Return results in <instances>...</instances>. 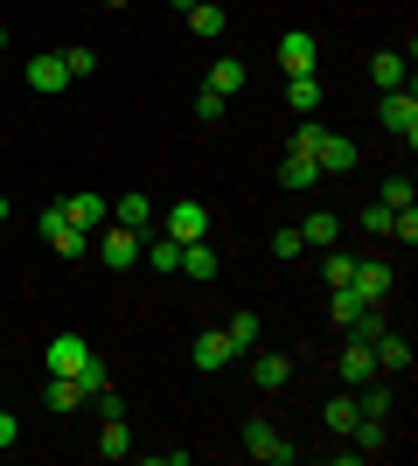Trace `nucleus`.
Masks as SVG:
<instances>
[{
    "mask_svg": "<svg viewBox=\"0 0 418 466\" xmlns=\"http://www.w3.org/2000/svg\"><path fill=\"white\" fill-rule=\"evenodd\" d=\"M42 244H49L56 258H70V265H77V258L91 251V230H77V223L63 216V202H56V209H42Z\"/></svg>",
    "mask_w": 418,
    "mask_h": 466,
    "instance_id": "nucleus-1",
    "label": "nucleus"
},
{
    "mask_svg": "<svg viewBox=\"0 0 418 466\" xmlns=\"http://www.w3.org/2000/svg\"><path fill=\"white\" fill-rule=\"evenodd\" d=\"M139 251H147V244H139V230H126V223H105V237H98V265H105V272H133Z\"/></svg>",
    "mask_w": 418,
    "mask_h": 466,
    "instance_id": "nucleus-2",
    "label": "nucleus"
},
{
    "mask_svg": "<svg viewBox=\"0 0 418 466\" xmlns=\"http://www.w3.org/2000/svg\"><path fill=\"white\" fill-rule=\"evenodd\" d=\"M377 118H383V133H391V139L412 147V139H418V97H412V84H404V91H383Z\"/></svg>",
    "mask_w": 418,
    "mask_h": 466,
    "instance_id": "nucleus-3",
    "label": "nucleus"
},
{
    "mask_svg": "<svg viewBox=\"0 0 418 466\" xmlns=\"http://www.w3.org/2000/svg\"><path fill=\"white\" fill-rule=\"evenodd\" d=\"M84 362H91V341H84V334H56V341L42 349V370L49 376H77Z\"/></svg>",
    "mask_w": 418,
    "mask_h": 466,
    "instance_id": "nucleus-4",
    "label": "nucleus"
},
{
    "mask_svg": "<svg viewBox=\"0 0 418 466\" xmlns=\"http://www.w3.org/2000/svg\"><path fill=\"white\" fill-rule=\"evenodd\" d=\"M28 91H42V97H56V91H70V63H63V49H49V56H28Z\"/></svg>",
    "mask_w": 418,
    "mask_h": 466,
    "instance_id": "nucleus-5",
    "label": "nucleus"
},
{
    "mask_svg": "<svg viewBox=\"0 0 418 466\" xmlns=\"http://www.w3.org/2000/svg\"><path fill=\"white\" fill-rule=\"evenodd\" d=\"M244 452H251V460H265V466H286V460H293V446H286V439H279V425H265V418H251V425H244Z\"/></svg>",
    "mask_w": 418,
    "mask_h": 466,
    "instance_id": "nucleus-6",
    "label": "nucleus"
},
{
    "mask_svg": "<svg viewBox=\"0 0 418 466\" xmlns=\"http://www.w3.org/2000/svg\"><path fill=\"white\" fill-rule=\"evenodd\" d=\"M314 63H321V49H314L307 28H286V35H279V70H286V77H307Z\"/></svg>",
    "mask_w": 418,
    "mask_h": 466,
    "instance_id": "nucleus-7",
    "label": "nucleus"
},
{
    "mask_svg": "<svg viewBox=\"0 0 418 466\" xmlns=\"http://www.w3.org/2000/svg\"><path fill=\"white\" fill-rule=\"evenodd\" d=\"M168 237H175V244L209 237V202H196V195H189V202H175V209H168Z\"/></svg>",
    "mask_w": 418,
    "mask_h": 466,
    "instance_id": "nucleus-8",
    "label": "nucleus"
},
{
    "mask_svg": "<svg viewBox=\"0 0 418 466\" xmlns=\"http://www.w3.org/2000/svg\"><path fill=\"white\" fill-rule=\"evenodd\" d=\"M377 349H370V341H356V334H349V349H342V383L349 390H362V383H377Z\"/></svg>",
    "mask_w": 418,
    "mask_h": 466,
    "instance_id": "nucleus-9",
    "label": "nucleus"
},
{
    "mask_svg": "<svg viewBox=\"0 0 418 466\" xmlns=\"http://www.w3.org/2000/svg\"><path fill=\"white\" fill-rule=\"evenodd\" d=\"M314 167H321V175H349V167H356V139L321 133V147H314Z\"/></svg>",
    "mask_w": 418,
    "mask_h": 466,
    "instance_id": "nucleus-10",
    "label": "nucleus"
},
{
    "mask_svg": "<svg viewBox=\"0 0 418 466\" xmlns=\"http://www.w3.org/2000/svg\"><path fill=\"white\" fill-rule=\"evenodd\" d=\"M349 286H356L362 299H383V292L398 286V272H391L383 258H356V279H349Z\"/></svg>",
    "mask_w": 418,
    "mask_h": 466,
    "instance_id": "nucleus-11",
    "label": "nucleus"
},
{
    "mask_svg": "<svg viewBox=\"0 0 418 466\" xmlns=\"http://www.w3.org/2000/svg\"><path fill=\"white\" fill-rule=\"evenodd\" d=\"M230 362H238V341H230V334H196V370H230Z\"/></svg>",
    "mask_w": 418,
    "mask_h": 466,
    "instance_id": "nucleus-12",
    "label": "nucleus"
},
{
    "mask_svg": "<svg viewBox=\"0 0 418 466\" xmlns=\"http://www.w3.org/2000/svg\"><path fill=\"white\" fill-rule=\"evenodd\" d=\"M63 216H70L77 230H91V223H105V216H112V202H105V195H91V188H77L70 202H63Z\"/></svg>",
    "mask_w": 418,
    "mask_h": 466,
    "instance_id": "nucleus-13",
    "label": "nucleus"
},
{
    "mask_svg": "<svg viewBox=\"0 0 418 466\" xmlns=\"http://www.w3.org/2000/svg\"><path fill=\"white\" fill-rule=\"evenodd\" d=\"M300 237H307V251H328V244H342V216L335 209H314L307 223H300Z\"/></svg>",
    "mask_w": 418,
    "mask_h": 466,
    "instance_id": "nucleus-14",
    "label": "nucleus"
},
{
    "mask_svg": "<svg viewBox=\"0 0 418 466\" xmlns=\"http://www.w3.org/2000/svg\"><path fill=\"white\" fill-rule=\"evenodd\" d=\"M404 70H412V56H398V49H377V56H370L377 91H404Z\"/></svg>",
    "mask_w": 418,
    "mask_h": 466,
    "instance_id": "nucleus-15",
    "label": "nucleus"
},
{
    "mask_svg": "<svg viewBox=\"0 0 418 466\" xmlns=\"http://www.w3.org/2000/svg\"><path fill=\"white\" fill-rule=\"evenodd\" d=\"M175 272H181V279H217V251H209V244L196 237V244H181Z\"/></svg>",
    "mask_w": 418,
    "mask_h": 466,
    "instance_id": "nucleus-16",
    "label": "nucleus"
},
{
    "mask_svg": "<svg viewBox=\"0 0 418 466\" xmlns=\"http://www.w3.org/2000/svg\"><path fill=\"white\" fill-rule=\"evenodd\" d=\"M370 349H377V370H412V341H404V334H391V328H383L377 341H370Z\"/></svg>",
    "mask_w": 418,
    "mask_h": 466,
    "instance_id": "nucleus-17",
    "label": "nucleus"
},
{
    "mask_svg": "<svg viewBox=\"0 0 418 466\" xmlns=\"http://www.w3.org/2000/svg\"><path fill=\"white\" fill-rule=\"evenodd\" d=\"M251 383L259 390H286L293 383V362H286V355H259V362H251Z\"/></svg>",
    "mask_w": 418,
    "mask_h": 466,
    "instance_id": "nucleus-18",
    "label": "nucleus"
},
{
    "mask_svg": "<svg viewBox=\"0 0 418 466\" xmlns=\"http://www.w3.org/2000/svg\"><path fill=\"white\" fill-rule=\"evenodd\" d=\"M321 418H328V431H342V439H349V425H356V418H362L356 390H342V397H328V410H321Z\"/></svg>",
    "mask_w": 418,
    "mask_h": 466,
    "instance_id": "nucleus-19",
    "label": "nucleus"
},
{
    "mask_svg": "<svg viewBox=\"0 0 418 466\" xmlns=\"http://www.w3.org/2000/svg\"><path fill=\"white\" fill-rule=\"evenodd\" d=\"M189 28H196L202 42H217L223 28H230V15H223V7H209V0H196V7H189Z\"/></svg>",
    "mask_w": 418,
    "mask_h": 466,
    "instance_id": "nucleus-20",
    "label": "nucleus"
},
{
    "mask_svg": "<svg viewBox=\"0 0 418 466\" xmlns=\"http://www.w3.org/2000/svg\"><path fill=\"white\" fill-rule=\"evenodd\" d=\"M147 216H154V202H147V195H139V188H126L119 202H112V223H126V230H139Z\"/></svg>",
    "mask_w": 418,
    "mask_h": 466,
    "instance_id": "nucleus-21",
    "label": "nucleus"
},
{
    "mask_svg": "<svg viewBox=\"0 0 418 466\" xmlns=\"http://www.w3.org/2000/svg\"><path fill=\"white\" fill-rule=\"evenodd\" d=\"M133 452V431H126V418H105V431H98V460H126Z\"/></svg>",
    "mask_w": 418,
    "mask_h": 466,
    "instance_id": "nucleus-22",
    "label": "nucleus"
},
{
    "mask_svg": "<svg viewBox=\"0 0 418 466\" xmlns=\"http://www.w3.org/2000/svg\"><path fill=\"white\" fill-rule=\"evenodd\" d=\"M279 181H286V188H314V181H321V167H314V154H286V167H279Z\"/></svg>",
    "mask_w": 418,
    "mask_h": 466,
    "instance_id": "nucleus-23",
    "label": "nucleus"
},
{
    "mask_svg": "<svg viewBox=\"0 0 418 466\" xmlns=\"http://www.w3.org/2000/svg\"><path fill=\"white\" fill-rule=\"evenodd\" d=\"M349 439H356V452H383V446H391V431H383V418H370V410H362L356 425H349Z\"/></svg>",
    "mask_w": 418,
    "mask_h": 466,
    "instance_id": "nucleus-24",
    "label": "nucleus"
},
{
    "mask_svg": "<svg viewBox=\"0 0 418 466\" xmlns=\"http://www.w3.org/2000/svg\"><path fill=\"white\" fill-rule=\"evenodd\" d=\"M209 91L238 97V91H244V63H238V56H217V63H209Z\"/></svg>",
    "mask_w": 418,
    "mask_h": 466,
    "instance_id": "nucleus-25",
    "label": "nucleus"
},
{
    "mask_svg": "<svg viewBox=\"0 0 418 466\" xmlns=\"http://www.w3.org/2000/svg\"><path fill=\"white\" fill-rule=\"evenodd\" d=\"M286 105L293 112H321V77L307 70V77H286Z\"/></svg>",
    "mask_w": 418,
    "mask_h": 466,
    "instance_id": "nucleus-26",
    "label": "nucleus"
},
{
    "mask_svg": "<svg viewBox=\"0 0 418 466\" xmlns=\"http://www.w3.org/2000/svg\"><path fill=\"white\" fill-rule=\"evenodd\" d=\"M42 397H49V410H77L84 404V383H77V376H49Z\"/></svg>",
    "mask_w": 418,
    "mask_h": 466,
    "instance_id": "nucleus-27",
    "label": "nucleus"
},
{
    "mask_svg": "<svg viewBox=\"0 0 418 466\" xmlns=\"http://www.w3.org/2000/svg\"><path fill=\"white\" fill-rule=\"evenodd\" d=\"M362 307H370V299H362L356 286H335V299H328V313H335V328H349V320H356Z\"/></svg>",
    "mask_w": 418,
    "mask_h": 466,
    "instance_id": "nucleus-28",
    "label": "nucleus"
},
{
    "mask_svg": "<svg viewBox=\"0 0 418 466\" xmlns=\"http://www.w3.org/2000/svg\"><path fill=\"white\" fill-rule=\"evenodd\" d=\"M377 202H383V209H412V175H391L377 188Z\"/></svg>",
    "mask_w": 418,
    "mask_h": 466,
    "instance_id": "nucleus-29",
    "label": "nucleus"
},
{
    "mask_svg": "<svg viewBox=\"0 0 418 466\" xmlns=\"http://www.w3.org/2000/svg\"><path fill=\"white\" fill-rule=\"evenodd\" d=\"M223 334H230V341H238V355H244V349H251V341H259V313L244 307L238 320H230V328H223Z\"/></svg>",
    "mask_w": 418,
    "mask_h": 466,
    "instance_id": "nucleus-30",
    "label": "nucleus"
},
{
    "mask_svg": "<svg viewBox=\"0 0 418 466\" xmlns=\"http://www.w3.org/2000/svg\"><path fill=\"white\" fill-rule=\"evenodd\" d=\"M356 223H362V230H370V237H391V223H398V209H383V202H370V209H362Z\"/></svg>",
    "mask_w": 418,
    "mask_h": 466,
    "instance_id": "nucleus-31",
    "label": "nucleus"
},
{
    "mask_svg": "<svg viewBox=\"0 0 418 466\" xmlns=\"http://www.w3.org/2000/svg\"><path fill=\"white\" fill-rule=\"evenodd\" d=\"M321 272H328V286H349V279H356V258H342L335 244H328V265H321Z\"/></svg>",
    "mask_w": 418,
    "mask_h": 466,
    "instance_id": "nucleus-32",
    "label": "nucleus"
},
{
    "mask_svg": "<svg viewBox=\"0 0 418 466\" xmlns=\"http://www.w3.org/2000/svg\"><path fill=\"white\" fill-rule=\"evenodd\" d=\"M139 258H147V265H154V272H175V258H181V244H175V237H160L154 251H139Z\"/></svg>",
    "mask_w": 418,
    "mask_h": 466,
    "instance_id": "nucleus-33",
    "label": "nucleus"
},
{
    "mask_svg": "<svg viewBox=\"0 0 418 466\" xmlns=\"http://www.w3.org/2000/svg\"><path fill=\"white\" fill-rule=\"evenodd\" d=\"M300 251H307V237H300V230H279L272 237V258H279V265H293Z\"/></svg>",
    "mask_w": 418,
    "mask_h": 466,
    "instance_id": "nucleus-34",
    "label": "nucleus"
},
{
    "mask_svg": "<svg viewBox=\"0 0 418 466\" xmlns=\"http://www.w3.org/2000/svg\"><path fill=\"white\" fill-rule=\"evenodd\" d=\"M223 112H230V97H223V91H209V84H202V91H196V118H223Z\"/></svg>",
    "mask_w": 418,
    "mask_h": 466,
    "instance_id": "nucleus-35",
    "label": "nucleus"
},
{
    "mask_svg": "<svg viewBox=\"0 0 418 466\" xmlns=\"http://www.w3.org/2000/svg\"><path fill=\"white\" fill-rule=\"evenodd\" d=\"M321 133H328L321 118H300V133H293V154H314V147H321Z\"/></svg>",
    "mask_w": 418,
    "mask_h": 466,
    "instance_id": "nucleus-36",
    "label": "nucleus"
},
{
    "mask_svg": "<svg viewBox=\"0 0 418 466\" xmlns=\"http://www.w3.org/2000/svg\"><path fill=\"white\" fill-rule=\"evenodd\" d=\"M63 63H70V77H91V70H98V56H91V49H63Z\"/></svg>",
    "mask_w": 418,
    "mask_h": 466,
    "instance_id": "nucleus-37",
    "label": "nucleus"
},
{
    "mask_svg": "<svg viewBox=\"0 0 418 466\" xmlns=\"http://www.w3.org/2000/svg\"><path fill=\"white\" fill-rule=\"evenodd\" d=\"M98 418H126V397H119V390H98Z\"/></svg>",
    "mask_w": 418,
    "mask_h": 466,
    "instance_id": "nucleus-38",
    "label": "nucleus"
},
{
    "mask_svg": "<svg viewBox=\"0 0 418 466\" xmlns=\"http://www.w3.org/2000/svg\"><path fill=\"white\" fill-rule=\"evenodd\" d=\"M15 431H21V425H15V410H0V446H15Z\"/></svg>",
    "mask_w": 418,
    "mask_h": 466,
    "instance_id": "nucleus-39",
    "label": "nucleus"
},
{
    "mask_svg": "<svg viewBox=\"0 0 418 466\" xmlns=\"http://www.w3.org/2000/svg\"><path fill=\"white\" fill-rule=\"evenodd\" d=\"M0 49H7V28H0Z\"/></svg>",
    "mask_w": 418,
    "mask_h": 466,
    "instance_id": "nucleus-40",
    "label": "nucleus"
},
{
    "mask_svg": "<svg viewBox=\"0 0 418 466\" xmlns=\"http://www.w3.org/2000/svg\"><path fill=\"white\" fill-rule=\"evenodd\" d=\"M105 7H126V0H105Z\"/></svg>",
    "mask_w": 418,
    "mask_h": 466,
    "instance_id": "nucleus-41",
    "label": "nucleus"
},
{
    "mask_svg": "<svg viewBox=\"0 0 418 466\" xmlns=\"http://www.w3.org/2000/svg\"><path fill=\"white\" fill-rule=\"evenodd\" d=\"M0 216H7V195H0Z\"/></svg>",
    "mask_w": 418,
    "mask_h": 466,
    "instance_id": "nucleus-42",
    "label": "nucleus"
}]
</instances>
